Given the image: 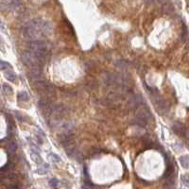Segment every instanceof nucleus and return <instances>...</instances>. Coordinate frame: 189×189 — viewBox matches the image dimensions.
Here are the masks:
<instances>
[{
	"mask_svg": "<svg viewBox=\"0 0 189 189\" xmlns=\"http://www.w3.org/2000/svg\"><path fill=\"white\" fill-rule=\"evenodd\" d=\"M52 26L44 19H32L26 23L23 28V35L29 41L42 40L51 33Z\"/></svg>",
	"mask_w": 189,
	"mask_h": 189,
	"instance_id": "1",
	"label": "nucleus"
},
{
	"mask_svg": "<svg viewBox=\"0 0 189 189\" xmlns=\"http://www.w3.org/2000/svg\"><path fill=\"white\" fill-rule=\"evenodd\" d=\"M28 50L31 52L33 55L37 56L38 58L45 60L48 53V47L47 44L44 42L43 40H34L29 41L28 44Z\"/></svg>",
	"mask_w": 189,
	"mask_h": 189,
	"instance_id": "2",
	"label": "nucleus"
},
{
	"mask_svg": "<svg viewBox=\"0 0 189 189\" xmlns=\"http://www.w3.org/2000/svg\"><path fill=\"white\" fill-rule=\"evenodd\" d=\"M23 63L26 64L29 68H42L45 63V60L38 58L37 56L33 55L28 50L22 56Z\"/></svg>",
	"mask_w": 189,
	"mask_h": 189,
	"instance_id": "3",
	"label": "nucleus"
},
{
	"mask_svg": "<svg viewBox=\"0 0 189 189\" xmlns=\"http://www.w3.org/2000/svg\"><path fill=\"white\" fill-rule=\"evenodd\" d=\"M0 7L3 11L7 12L17 11L21 7V2H20V0H1Z\"/></svg>",
	"mask_w": 189,
	"mask_h": 189,
	"instance_id": "4",
	"label": "nucleus"
},
{
	"mask_svg": "<svg viewBox=\"0 0 189 189\" xmlns=\"http://www.w3.org/2000/svg\"><path fill=\"white\" fill-rule=\"evenodd\" d=\"M59 141L64 149H66V147H72L75 145V136L73 134V132H69V134H67V132H63L59 137Z\"/></svg>",
	"mask_w": 189,
	"mask_h": 189,
	"instance_id": "5",
	"label": "nucleus"
},
{
	"mask_svg": "<svg viewBox=\"0 0 189 189\" xmlns=\"http://www.w3.org/2000/svg\"><path fill=\"white\" fill-rule=\"evenodd\" d=\"M134 111H135L136 116L141 117V118H144V119L149 120L150 117H151L150 112L149 109H147V105L145 103H142V104L138 105L134 109Z\"/></svg>",
	"mask_w": 189,
	"mask_h": 189,
	"instance_id": "6",
	"label": "nucleus"
},
{
	"mask_svg": "<svg viewBox=\"0 0 189 189\" xmlns=\"http://www.w3.org/2000/svg\"><path fill=\"white\" fill-rule=\"evenodd\" d=\"M28 76L29 80H32L33 82H35V81H38V80H44L42 68H29Z\"/></svg>",
	"mask_w": 189,
	"mask_h": 189,
	"instance_id": "7",
	"label": "nucleus"
},
{
	"mask_svg": "<svg viewBox=\"0 0 189 189\" xmlns=\"http://www.w3.org/2000/svg\"><path fill=\"white\" fill-rule=\"evenodd\" d=\"M172 130L178 135L185 137V138L187 137V130H186V128L185 127V125L182 124L181 122H179V121L175 122V123L172 125Z\"/></svg>",
	"mask_w": 189,
	"mask_h": 189,
	"instance_id": "8",
	"label": "nucleus"
},
{
	"mask_svg": "<svg viewBox=\"0 0 189 189\" xmlns=\"http://www.w3.org/2000/svg\"><path fill=\"white\" fill-rule=\"evenodd\" d=\"M144 103V99H143L142 96L137 94V95H132L131 98H130V101H129V104L131 106V109H135L137 106Z\"/></svg>",
	"mask_w": 189,
	"mask_h": 189,
	"instance_id": "9",
	"label": "nucleus"
},
{
	"mask_svg": "<svg viewBox=\"0 0 189 189\" xmlns=\"http://www.w3.org/2000/svg\"><path fill=\"white\" fill-rule=\"evenodd\" d=\"M61 130L63 131V132H73L75 130V125L72 123V122H63L60 125Z\"/></svg>",
	"mask_w": 189,
	"mask_h": 189,
	"instance_id": "10",
	"label": "nucleus"
},
{
	"mask_svg": "<svg viewBox=\"0 0 189 189\" xmlns=\"http://www.w3.org/2000/svg\"><path fill=\"white\" fill-rule=\"evenodd\" d=\"M149 120H147V119H144V118H141V117H138V116H136L135 118L132 120V123L135 124V125H138L139 127H142V128H145L147 127V122Z\"/></svg>",
	"mask_w": 189,
	"mask_h": 189,
	"instance_id": "11",
	"label": "nucleus"
},
{
	"mask_svg": "<svg viewBox=\"0 0 189 189\" xmlns=\"http://www.w3.org/2000/svg\"><path fill=\"white\" fill-rule=\"evenodd\" d=\"M5 78H6L9 81H12V82H14L16 80V74H15L13 71L12 70H7L5 71Z\"/></svg>",
	"mask_w": 189,
	"mask_h": 189,
	"instance_id": "12",
	"label": "nucleus"
},
{
	"mask_svg": "<svg viewBox=\"0 0 189 189\" xmlns=\"http://www.w3.org/2000/svg\"><path fill=\"white\" fill-rule=\"evenodd\" d=\"M17 99H18V101L20 102H28L29 100V96L26 91H22L20 92V93H18Z\"/></svg>",
	"mask_w": 189,
	"mask_h": 189,
	"instance_id": "13",
	"label": "nucleus"
},
{
	"mask_svg": "<svg viewBox=\"0 0 189 189\" xmlns=\"http://www.w3.org/2000/svg\"><path fill=\"white\" fill-rule=\"evenodd\" d=\"M17 150V143L16 142H11L7 147V152L9 154H13Z\"/></svg>",
	"mask_w": 189,
	"mask_h": 189,
	"instance_id": "14",
	"label": "nucleus"
},
{
	"mask_svg": "<svg viewBox=\"0 0 189 189\" xmlns=\"http://www.w3.org/2000/svg\"><path fill=\"white\" fill-rule=\"evenodd\" d=\"M30 156H31V159L33 160V162L36 163V164H42V163H43V160H42V158H41L39 152L31 151V153H30Z\"/></svg>",
	"mask_w": 189,
	"mask_h": 189,
	"instance_id": "15",
	"label": "nucleus"
},
{
	"mask_svg": "<svg viewBox=\"0 0 189 189\" xmlns=\"http://www.w3.org/2000/svg\"><path fill=\"white\" fill-rule=\"evenodd\" d=\"M49 169V165L48 164H42V166H39L38 167V169H37V172L39 173L40 175H45V173H47Z\"/></svg>",
	"mask_w": 189,
	"mask_h": 189,
	"instance_id": "16",
	"label": "nucleus"
},
{
	"mask_svg": "<svg viewBox=\"0 0 189 189\" xmlns=\"http://www.w3.org/2000/svg\"><path fill=\"white\" fill-rule=\"evenodd\" d=\"M3 91H4V93L6 94L7 96H12L13 94V90L12 88V86H9V84H6V83H4L3 84Z\"/></svg>",
	"mask_w": 189,
	"mask_h": 189,
	"instance_id": "17",
	"label": "nucleus"
},
{
	"mask_svg": "<svg viewBox=\"0 0 189 189\" xmlns=\"http://www.w3.org/2000/svg\"><path fill=\"white\" fill-rule=\"evenodd\" d=\"M14 167V165L12 164V162H9L7 163L6 165H5L3 167H1V169H0V171H3V172H9L12 169H13Z\"/></svg>",
	"mask_w": 189,
	"mask_h": 189,
	"instance_id": "18",
	"label": "nucleus"
},
{
	"mask_svg": "<svg viewBox=\"0 0 189 189\" xmlns=\"http://www.w3.org/2000/svg\"><path fill=\"white\" fill-rule=\"evenodd\" d=\"M48 158H49V160H51V162H53V163H61L62 162V159L60 158V156L55 154V153H49Z\"/></svg>",
	"mask_w": 189,
	"mask_h": 189,
	"instance_id": "19",
	"label": "nucleus"
},
{
	"mask_svg": "<svg viewBox=\"0 0 189 189\" xmlns=\"http://www.w3.org/2000/svg\"><path fill=\"white\" fill-rule=\"evenodd\" d=\"M164 11L166 13H170V12H172L173 11H174V7L172 6V4L165 2L164 3Z\"/></svg>",
	"mask_w": 189,
	"mask_h": 189,
	"instance_id": "20",
	"label": "nucleus"
},
{
	"mask_svg": "<svg viewBox=\"0 0 189 189\" xmlns=\"http://www.w3.org/2000/svg\"><path fill=\"white\" fill-rule=\"evenodd\" d=\"M180 163L181 165L182 166V167L185 168H188V156L187 155H185L180 158Z\"/></svg>",
	"mask_w": 189,
	"mask_h": 189,
	"instance_id": "21",
	"label": "nucleus"
},
{
	"mask_svg": "<svg viewBox=\"0 0 189 189\" xmlns=\"http://www.w3.org/2000/svg\"><path fill=\"white\" fill-rule=\"evenodd\" d=\"M12 69V65L7 62L0 61V70H6V69Z\"/></svg>",
	"mask_w": 189,
	"mask_h": 189,
	"instance_id": "22",
	"label": "nucleus"
},
{
	"mask_svg": "<svg viewBox=\"0 0 189 189\" xmlns=\"http://www.w3.org/2000/svg\"><path fill=\"white\" fill-rule=\"evenodd\" d=\"M59 183H60L59 180H57V179L53 178V179H51V180L49 181V186H50L51 188H57V187L59 186Z\"/></svg>",
	"mask_w": 189,
	"mask_h": 189,
	"instance_id": "23",
	"label": "nucleus"
},
{
	"mask_svg": "<svg viewBox=\"0 0 189 189\" xmlns=\"http://www.w3.org/2000/svg\"><path fill=\"white\" fill-rule=\"evenodd\" d=\"M182 182L185 183V187H188V176L187 175H183L182 177Z\"/></svg>",
	"mask_w": 189,
	"mask_h": 189,
	"instance_id": "24",
	"label": "nucleus"
},
{
	"mask_svg": "<svg viewBox=\"0 0 189 189\" xmlns=\"http://www.w3.org/2000/svg\"><path fill=\"white\" fill-rule=\"evenodd\" d=\"M15 116H16V118H17L19 121H24L23 116L21 115V114H20L19 112H15Z\"/></svg>",
	"mask_w": 189,
	"mask_h": 189,
	"instance_id": "25",
	"label": "nucleus"
},
{
	"mask_svg": "<svg viewBox=\"0 0 189 189\" xmlns=\"http://www.w3.org/2000/svg\"><path fill=\"white\" fill-rule=\"evenodd\" d=\"M36 140H37V142L39 143V144H42V143L44 142L43 137L41 136L40 134H36Z\"/></svg>",
	"mask_w": 189,
	"mask_h": 189,
	"instance_id": "26",
	"label": "nucleus"
},
{
	"mask_svg": "<svg viewBox=\"0 0 189 189\" xmlns=\"http://www.w3.org/2000/svg\"><path fill=\"white\" fill-rule=\"evenodd\" d=\"M153 1H154L155 3H157V4H164L165 2H166V0H153Z\"/></svg>",
	"mask_w": 189,
	"mask_h": 189,
	"instance_id": "27",
	"label": "nucleus"
},
{
	"mask_svg": "<svg viewBox=\"0 0 189 189\" xmlns=\"http://www.w3.org/2000/svg\"><path fill=\"white\" fill-rule=\"evenodd\" d=\"M3 47H4L3 41L1 40V37H0V50H2V51H4V48H3Z\"/></svg>",
	"mask_w": 189,
	"mask_h": 189,
	"instance_id": "28",
	"label": "nucleus"
},
{
	"mask_svg": "<svg viewBox=\"0 0 189 189\" xmlns=\"http://www.w3.org/2000/svg\"><path fill=\"white\" fill-rule=\"evenodd\" d=\"M0 29H2V30H5V27H4V24H3V22L1 21V19H0Z\"/></svg>",
	"mask_w": 189,
	"mask_h": 189,
	"instance_id": "29",
	"label": "nucleus"
}]
</instances>
